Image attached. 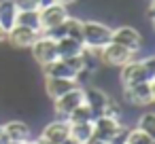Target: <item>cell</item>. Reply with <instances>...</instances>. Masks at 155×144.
<instances>
[{"mask_svg": "<svg viewBox=\"0 0 155 144\" xmlns=\"http://www.w3.org/2000/svg\"><path fill=\"white\" fill-rule=\"evenodd\" d=\"M110 36H113V28H108L100 21H83L81 24V43L91 53H98L102 47H106L110 43Z\"/></svg>", "mask_w": 155, "mask_h": 144, "instance_id": "1", "label": "cell"}, {"mask_svg": "<svg viewBox=\"0 0 155 144\" xmlns=\"http://www.w3.org/2000/svg\"><path fill=\"white\" fill-rule=\"evenodd\" d=\"M142 81H155V59L149 55L140 62L130 59L127 64L121 66V85L130 87Z\"/></svg>", "mask_w": 155, "mask_h": 144, "instance_id": "2", "label": "cell"}, {"mask_svg": "<svg viewBox=\"0 0 155 144\" xmlns=\"http://www.w3.org/2000/svg\"><path fill=\"white\" fill-rule=\"evenodd\" d=\"M123 98L132 106H149L155 100V81H142L130 87H123Z\"/></svg>", "mask_w": 155, "mask_h": 144, "instance_id": "3", "label": "cell"}, {"mask_svg": "<svg viewBox=\"0 0 155 144\" xmlns=\"http://www.w3.org/2000/svg\"><path fill=\"white\" fill-rule=\"evenodd\" d=\"M98 53H100V59L106 66H113V68H121L123 64H127L130 59H134V51H130V49H125V47H121L117 43H108Z\"/></svg>", "mask_w": 155, "mask_h": 144, "instance_id": "4", "label": "cell"}, {"mask_svg": "<svg viewBox=\"0 0 155 144\" xmlns=\"http://www.w3.org/2000/svg\"><path fill=\"white\" fill-rule=\"evenodd\" d=\"M79 104H83V87H79V85L74 89H70L68 93H64V95H60V98L53 100V108H55V114L60 119H68V114Z\"/></svg>", "mask_w": 155, "mask_h": 144, "instance_id": "5", "label": "cell"}, {"mask_svg": "<svg viewBox=\"0 0 155 144\" xmlns=\"http://www.w3.org/2000/svg\"><path fill=\"white\" fill-rule=\"evenodd\" d=\"M66 17H68V11H66V7H64V5H60V2H53V5H49V7L38 9L41 32H47V30H51V28L60 26Z\"/></svg>", "mask_w": 155, "mask_h": 144, "instance_id": "6", "label": "cell"}, {"mask_svg": "<svg viewBox=\"0 0 155 144\" xmlns=\"http://www.w3.org/2000/svg\"><path fill=\"white\" fill-rule=\"evenodd\" d=\"M30 49H32L34 59H36L41 66H47V64H51L53 59H58V47H55V40L49 38V36H45V34H41V36L34 40V45H32Z\"/></svg>", "mask_w": 155, "mask_h": 144, "instance_id": "7", "label": "cell"}, {"mask_svg": "<svg viewBox=\"0 0 155 144\" xmlns=\"http://www.w3.org/2000/svg\"><path fill=\"white\" fill-rule=\"evenodd\" d=\"M110 43H117V45H121V47H125V49H130V51L136 53L140 49V45H142V36L132 26H119V28L113 30Z\"/></svg>", "mask_w": 155, "mask_h": 144, "instance_id": "8", "label": "cell"}, {"mask_svg": "<svg viewBox=\"0 0 155 144\" xmlns=\"http://www.w3.org/2000/svg\"><path fill=\"white\" fill-rule=\"evenodd\" d=\"M38 36H41V32H36L32 28H26V26H19V24H15L7 32V40L17 49H30Z\"/></svg>", "mask_w": 155, "mask_h": 144, "instance_id": "9", "label": "cell"}, {"mask_svg": "<svg viewBox=\"0 0 155 144\" xmlns=\"http://www.w3.org/2000/svg\"><path fill=\"white\" fill-rule=\"evenodd\" d=\"M123 125H121V121H117V119H108V117H96L94 119V133L91 136H96V138H102V140H110L119 129H121Z\"/></svg>", "mask_w": 155, "mask_h": 144, "instance_id": "10", "label": "cell"}, {"mask_svg": "<svg viewBox=\"0 0 155 144\" xmlns=\"http://www.w3.org/2000/svg\"><path fill=\"white\" fill-rule=\"evenodd\" d=\"M70 136V125H68V121L64 119V121H53V123H49L45 129H43V140H47V142H51V144H62L66 138Z\"/></svg>", "mask_w": 155, "mask_h": 144, "instance_id": "11", "label": "cell"}, {"mask_svg": "<svg viewBox=\"0 0 155 144\" xmlns=\"http://www.w3.org/2000/svg\"><path fill=\"white\" fill-rule=\"evenodd\" d=\"M79 83L74 78H55V76H45V89H47V95L51 100L68 93L70 89H74Z\"/></svg>", "mask_w": 155, "mask_h": 144, "instance_id": "12", "label": "cell"}, {"mask_svg": "<svg viewBox=\"0 0 155 144\" xmlns=\"http://www.w3.org/2000/svg\"><path fill=\"white\" fill-rule=\"evenodd\" d=\"M108 95L98 89V87H85L83 89V102L91 108L94 117H102V110H104V104H106Z\"/></svg>", "mask_w": 155, "mask_h": 144, "instance_id": "13", "label": "cell"}, {"mask_svg": "<svg viewBox=\"0 0 155 144\" xmlns=\"http://www.w3.org/2000/svg\"><path fill=\"white\" fill-rule=\"evenodd\" d=\"M55 47H58V57H72V55H81L85 51L83 43L77 40V38H70V36L58 38Z\"/></svg>", "mask_w": 155, "mask_h": 144, "instance_id": "14", "label": "cell"}, {"mask_svg": "<svg viewBox=\"0 0 155 144\" xmlns=\"http://www.w3.org/2000/svg\"><path fill=\"white\" fill-rule=\"evenodd\" d=\"M17 24V7L13 0H0V28L9 32Z\"/></svg>", "mask_w": 155, "mask_h": 144, "instance_id": "15", "label": "cell"}, {"mask_svg": "<svg viewBox=\"0 0 155 144\" xmlns=\"http://www.w3.org/2000/svg\"><path fill=\"white\" fill-rule=\"evenodd\" d=\"M43 70H45V76H55V78H74L77 81V72L64 62V59H53L51 64H47V66H43Z\"/></svg>", "mask_w": 155, "mask_h": 144, "instance_id": "16", "label": "cell"}, {"mask_svg": "<svg viewBox=\"0 0 155 144\" xmlns=\"http://www.w3.org/2000/svg\"><path fill=\"white\" fill-rule=\"evenodd\" d=\"M2 127H5V133H7L9 142H26V140H30V127L26 123H21V121H11V123L2 125Z\"/></svg>", "mask_w": 155, "mask_h": 144, "instance_id": "17", "label": "cell"}, {"mask_svg": "<svg viewBox=\"0 0 155 144\" xmlns=\"http://www.w3.org/2000/svg\"><path fill=\"white\" fill-rule=\"evenodd\" d=\"M68 125H70V136L79 144H85L94 133V121L91 123H68Z\"/></svg>", "mask_w": 155, "mask_h": 144, "instance_id": "18", "label": "cell"}, {"mask_svg": "<svg viewBox=\"0 0 155 144\" xmlns=\"http://www.w3.org/2000/svg\"><path fill=\"white\" fill-rule=\"evenodd\" d=\"M96 117H94V112H91V108L83 102V104H79L70 114H68V123H91Z\"/></svg>", "mask_w": 155, "mask_h": 144, "instance_id": "19", "label": "cell"}, {"mask_svg": "<svg viewBox=\"0 0 155 144\" xmlns=\"http://www.w3.org/2000/svg\"><path fill=\"white\" fill-rule=\"evenodd\" d=\"M17 24L32 28L36 32H41V19H38V11H17Z\"/></svg>", "mask_w": 155, "mask_h": 144, "instance_id": "20", "label": "cell"}, {"mask_svg": "<svg viewBox=\"0 0 155 144\" xmlns=\"http://www.w3.org/2000/svg\"><path fill=\"white\" fill-rule=\"evenodd\" d=\"M127 144H155V138L136 127V129L127 131Z\"/></svg>", "mask_w": 155, "mask_h": 144, "instance_id": "21", "label": "cell"}, {"mask_svg": "<svg viewBox=\"0 0 155 144\" xmlns=\"http://www.w3.org/2000/svg\"><path fill=\"white\" fill-rule=\"evenodd\" d=\"M102 117H108V119H117V121H119V117H121V106H119V102H115V100H113L110 95H108V100H106V104H104Z\"/></svg>", "mask_w": 155, "mask_h": 144, "instance_id": "22", "label": "cell"}, {"mask_svg": "<svg viewBox=\"0 0 155 144\" xmlns=\"http://www.w3.org/2000/svg\"><path fill=\"white\" fill-rule=\"evenodd\" d=\"M138 129H142L144 133L153 136V133H155V114H153V112L142 114V117L138 119Z\"/></svg>", "mask_w": 155, "mask_h": 144, "instance_id": "23", "label": "cell"}, {"mask_svg": "<svg viewBox=\"0 0 155 144\" xmlns=\"http://www.w3.org/2000/svg\"><path fill=\"white\" fill-rule=\"evenodd\" d=\"M17 11H38V0H13Z\"/></svg>", "mask_w": 155, "mask_h": 144, "instance_id": "24", "label": "cell"}, {"mask_svg": "<svg viewBox=\"0 0 155 144\" xmlns=\"http://www.w3.org/2000/svg\"><path fill=\"white\" fill-rule=\"evenodd\" d=\"M127 131H130V129L123 125V127H121V129L108 140V144H127Z\"/></svg>", "mask_w": 155, "mask_h": 144, "instance_id": "25", "label": "cell"}, {"mask_svg": "<svg viewBox=\"0 0 155 144\" xmlns=\"http://www.w3.org/2000/svg\"><path fill=\"white\" fill-rule=\"evenodd\" d=\"M85 144H108V142H106V140H102V138H96V136H91V138H89Z\"/></svg>", "mask_w": 155, "mask_h": 144, "instance_id": "26", "label": "cell"}, {"mask_svg": "<svg viewBox=\"0 0 155 144\" xmlns=\"http://www.w3.org/2000/svg\"><path fill=\"white\" fill-rule=\"evenodd\" d=\"M9 142V138H7V133H5V127L0 125V144H7Z\"/></svg>", "mask_w": 155, "mask_h": 144, "instance_id": "27", "label": "cell"}, {"mask_svg": "<svg viewBox=\"0 0 155 144\" xmlns=\"http://www.w3.org/2000/svg\"><path fill=\"white\" fill-rule=\"evenodd\" d=\"M55 0H38V7L43 9V7H49V5H53Z\"/></svg>", "mask_w": 155, "mask_h": 144, "instance_id": "28", "label": "cell"}, {"mask_svg": "<svg viewBox=\"0 0 155 144\" xmlns=\"http://www.w3.org/2000/svg\"><path fill=\"white\" fill-rule=\"evenodd\" d=\"M55 2H60V5H64V7H68V5H74L77 0H55Z\"/></svg>", "mask_w": 155, "mask_h": 144, "instance_id": "29", "label": "cell"}, {"mask_svg": "<svg viewBox=\"0 0 155 144\" xmlns=\"http://www.w3.org/2000/svg\"><path fill=\"white\" fill-rule=\"evenodd\" d=\"M62 144H79V142H77V140H74L72 136H68V138H66V140H64Z\"/></svg>", "mask_w": 155, "mask_h": 144, "instance_id": "30", "label": "cell"}, {"mask_svg": "<svg viewBox=\"0 0 155 144\" xmlns=\"http://www.w3.org/2000/svg\"><path fill=\"white\" fill-rule=\"evenodd\" d=\"M5 38H7V32H5V30H2V28H0V43H2V40H5Z\"/></svg>", "mask_w": 155, "mask_h": 144, "instance_id": "31", "label": "cell"}, {"mask_svg": "<svg viewBox=\"0 0 155 144\" xmlns=\"http://www.w3.org/2000/svg\"><path fill=\"white\" fill-rule=\"evenodd\" d=\"M38 144H51V142H47V140H43V138H38Z\"/></svg>", "mask_w": 155, "mask_h": 144, "instance_id": "32", "label": "cell"}, {"mask_svg": "<svg viewBox=\"0 0 155 144\" xmlns=\"http://www.w3.org/2000/svg\"><path fill=\"white\" fill-rule=\"evenodd\" d=\"M26 144H38V140H26Z\"/></svg>", "mask_w": 155, "mask_h": 144, "instance_id": "33", "label": "cell"}]
</instances>
